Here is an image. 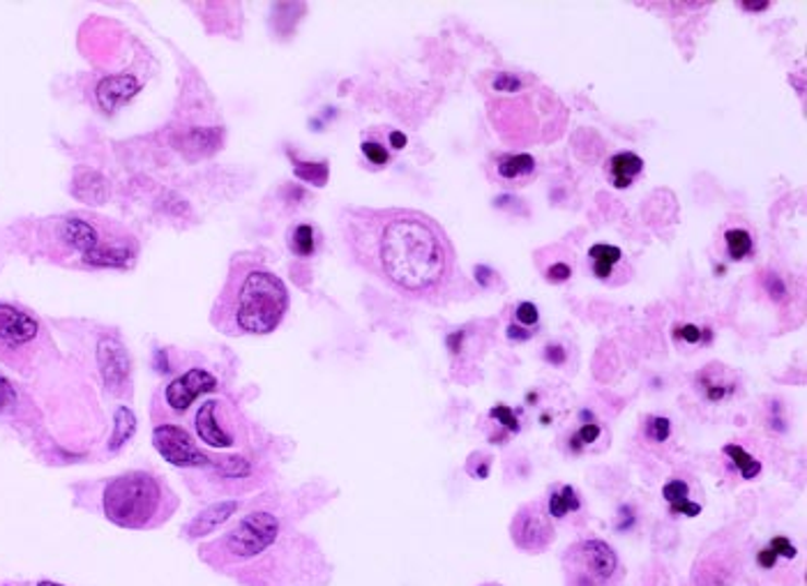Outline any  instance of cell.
<instances>
[{"label": "cell", "mask_w": 807, "mask_h": 586, "mask_svg": "<svg viewBox=\"0 0 807 586\" xmlns=\"http://www.w3.org/2000/svg\"><path fill=\"white\" fill-rule=\"evenodd\" d=\"M508 337L510 339H529V337H533V333H523L521 326H510L508 328Z\"/></svg>", "instance_id": "obj_43"}, {"label": "cell", "mask_w": 807, "mask_h": 586, "mask_svg": "<svg viewBox=\"0 0 807 586\" xmlns=\"http://www.w3.org/2000/svg\"><path fill=\"white\" fill-rule=\"evenodd\" d=\"M14 404H16L14 386H12V383H10L3 374H0V414L8 411V409H12Z\"/></svg>", "instance_id": "obj_32"}, {"label": "cell", "mask_w": 807, "mask_h": 586, "mask_svg": "<svg viewBox=\"0 0 807 586\" xmlns=\"http://www.w3.org/2000/svg\"><path fill=\"white\" fill-rule=\"evenodd\" d=\"M769 548H771L778 557H782V559H794V557H796V548L792 545V540H790V538H784V536L773 538Z\"/></svg>", "instance_id": "obj_35"}, {"label": "cell", "mask_w": 807, "mask_h": 586, "mask_svg": "<svg viewBox=\"0 0 807 586\" xmlns=\"http://www.w3.org/2000/svg\"><path fill=\"white\" fill-rule=\"evenodd\" d=\"M763 287H766V291L771 294L773 300H782L786 296V287H784V282L780 279V275H773V273L766 275Z\"/></svg>", "instance_id": "obj_36"}, {"label": "cell", "mask_w": 807, "mask_h": 586, "mask_svg": "<svg viewBox=\"0 0 807 586\" xmlns=\"http://www.w3.org/2000/svg\"><path fill=\"white\" fill-rule=\"evenodd\" d=\"M510 534L519 550L533 554L547 550L554 540L552 524L538 506H523L510 524Z\"/></svg>", "instance_id": "obj_11"}, {"label": "cell", "mask_w": 807, "mask_h": 586, "mask_svg": "<svg viewBox=\"0 0 807 586\" xmlns=\"http://www.w3.org/2000/svg\"><path fill=\"white\" fill-rule=\"evenodd\" d=\"M492 88L498 91V93H515V91L521 88V79L510 74V72H501L498 76H494Z\"/></svg>", "instance_id": "obj_31"}, {"label": "cell", "mask_w": 807, "mask_h": 586, "mask_svg": "<svg viewBox=\"0 0 807 586\" xmlns=\"http://www.w3.org/2000/svg\"><path fill=\"white\" fill-rule=\"evenodd\" d=\"M180 506L169 485L148 471H128L105 485L103 513L120 529L153 531Z\"/></svg>", "instance_id": "obj_4"}, {"label": "cell", "mask_w": 807, "mask_h": 586, "mask_svg": "<svg viewBox=\"0 0 807 586\" xmlns=\"http://www.w3.org/2000/svg\"><path fill=\"white\" fill-rule=\"evenodd\" d=\"M360 148H362V155H365V157H368V159L372 162V165H376V167L388 165V159H390V155H388L386 146H381V144H376V141H365V144H362Z\"/></svg>", "instance_id": "obj_29"}, {"label": "cell", "mask_w": 807, "mask_h": 586, "mask_svg": "<svg viewBox=\"0 0 807 586\" xmlns=\"http://www.w3.org/2000/svg\"><path fill=\"white\" fill-rule=\"evenodd\" d=\"M134 430H136V418H134V414L128 407L118 409V414H116V428H113V436H111L109 449L111 451H118L120 446H125V443L130 441V436L134 434Z\"/></svg>", "instance_id": "obj_23"}, {"label": "cell", "mask_w": 807, "mask_h": 586, "mask_svg": "<svg viewBox=\"0 0 807 586\" xmlns=\"http://www.w3.org/2000/svg\"><path fill=\"white\" fill-rule=\"evenodd\" d=\"M740 8L748 10V12H763V10L771 8V3H766V0H759V3H750V0H743Z\"/></svg>", "instance_id": "obj_41"}, {"label": "cell", "mask_w": 807, "mask_h": 586, "mask_svg": "<svg viewBox=\"0 0 807 586\" xmlns=\"http://www.w3.org/2000/svg\"><path fill=\"white\" fill-rule=\"evenodd\" d=\"M236 511H238V501H217V503H213V506H208L204 513H198L194 519L188 522L185 538L196 540V538L210 536L213 531H217L221 527V524L229 522Z\"/></svg>", "instance_id": "obj_13"}, {"label": "cell", "mask_w": 807, "mask_h": 586, "mask_svg": "<svg viewBox=\"0 0 807 586\" xmlns=\"http://www.w3.org/2000/svg\"><path fill=\"white\" fill-rule=\"evenodd\" d=\"M56 238L88 268H132L138 256L136 238L105 217H60Z\"/></svg>", "instance_id": "obj_5"}, {"label": "cell", "mask_w": 807, "mask_h": 586, "mask_svg": "<svg viewBox=\"0 0 807 586\" xmlns=\"http://www.w3.org/2000/svg\"><path fill=\"white\" fill-rule=\"evenodd\" d=\"M598 436H600L598 422H583V428L570 439V449L575 453H579L583 446H591L593 441H598Z\"/></svg>", "instance_id": "obj_27"}, {"label": "cell", "mask_w": 807, "mask_h": 586, "mask_svg": "<svg viewBox=\"0 0 807 586\" xmlns=\"http://www.w3.org/2000/svg\"><path fill=\"white\" fill-rule=\"evenodd\" d=\"M37 586H65V584H58V582H49V579H45V582H39Z\"/></svg>", "instance_id": "obj_44"}, {"label": "cell", "mask_w": 807, "mask_h": 586, "mask_svg": "<svg viewBox=\"0 0 807 586\" xmlns=\"http://www.w3.org/2000/svg\"><path fill=\"white\" fill-rule=\"evenodd\" d=\"M573 275V268L568 264H563V261H558V264L550 266L547 271H544V277H547V282H554V285H561V282H568Z\"/></svg>", "instance_id": "obj_34"}, {"label": "cell", "mask_w": 807, "mask_h": 586, "mask_svg": "<svg viewBox=\"0 0 807 586\" xmlns=\"http://www.w3.org/2000/svg\"><path fill=\"white\" fill-rule=\"evenodd\" d=\"M138 93V81L130 74L125 76H107L99 81V86L95 91L97 103L105 111H116L120 105H125L128 99H132Z\"/></svg>", "instance_id": "obj_14"}, {"label": "cell", "mask_w": 807, "mask_h": 586, "mask_svg": "<svg viewBox=\"0 0 807 586\" xmlns=\"http://www.w3.org/2000/svg\"><path fill=\"white\" fill-rule=\"evenodd\" d=\"M496 174L506 180H519V178H529L535 174V157L529 153H510V155H501L496 159Z\"/></svg>", "instance_id": "obj_18"}, {"label": "cell", "mask_w": 807, "mask_h": 586, "mask_svg": "<svg viewBox=\"0 0 807 586\" xmlns=\"http://www.w3.org/2000/svg\"><path fill=\"white\" fill-rule=\"evenodd\" d=\"M296 176L305 183H312L316 188H323L328 183V162H296Z\"/></svg>", "instance_id": "obj_25"}, {"label": "cell", "mask_w": 807, "mask_h": 586, "mask_svg": "<svg viewBox=\"0 0 807 586\" xmlns=\"http://www.w3.org/2000/svg\"><path fill=\"white\" fill-rule=\"evenodd\" d=\"M544 358H547V362H554V366H563L565 351L561 347H547L544 349Z\"/></svg>", "instance_id": "obj_40"}, {"label": "cell", "mask_w": 807, "mask_h": 586, "mask_svg": "<svg viewBox=\"0 0 807 586\" xmlns=\"http://www.w3.org/2000/svg\"><path fill=\"white\" fill-rule=\"evenodd\" d=\"M701 335H703V331H701V328H697V326H692V323H688V326L678 328V337H680L683 342H688V345H697V342H701Z\"/></svg>", "instance_id": "obj_38"}, {"label": "cell", "mask_w": 807, "mask_h": 586, "mask_svg": "<svg viewBox=\"0 0 807 586\" xmlns=\"http://www.w3.org/2000/svg\"><path fill=\"white\" fill-rule=\"evenodd\" d=\"M97 366L113 395L130 393V356L118 337H105L97 347Z\"/></svg>", "instance_id": "obj_12"}, {"label": "cell", "mask_w": 807, "mask_h": 586, "mask_svg": "<svg viewBox=\"0 0 807 586\" xmlns=\"http://www.w3.org/2000/svg\"><path fill=\"white\" fill-rule=\"evenodd\" d=\"M484 586H498V584H484Z\"/></svg>", "instance_id": "obj_45"}, {"label": "cell", "mask_w": 807, "mask_h": 586, "mask_svg": "<svg viewBox=\"0 0 807 586\" xmlns=\"http://www.w3.org/2000/svg\"><path fill=\"white\" fill-rule=\"evenodd\" d=\"M289 550L281 519L268 511H254L240 517L229 531L201 545L198 557L219 575L242 586H291L296 577L285 561Z\"/></svg>", "instance_id": "obj_2"}, {"label": "cell", "mask_w": 807, "mask_h": 586, "mask_svg": "<svg viewBox=\"0 0 807 586\" xmlns=\"http://www.w3.org/2000/svg\"><path fill=\"white\" fill-rule=\"evenodd\" d=\"M643 171V159L637 153H616L607 162V174L612 176V183L616 190H625L633 186V180Z\"/></svg>", "instance_id": "obj_16"}, {"label": "cell", "mask_w": 807, "mask_h": 586, "mask_svg": "<svg viewBox=\"0 0 807 586\" xmlns=\"http://www.w3.org/2000/svg\"><path fill=\"white\" fill-rule=\"evenodd\" d=\"M72 194L79 201H84V204L97 206V204H105V201L109 199L111 188H109V180L103 174H97L93 169H76L74 180H72Z\"/></svg>", "instance_id": "obj_15"}, {"label": "cell", "mask_w": 807, "mask_h": 586, "mask_svg": "<svg viewBox=\"0 0 807 586\" xmlns=\"http://www.w3.org/2000/svg\"><path fill=\"white\" fill-rule=\"evenodd\" d=\"M724 455H730L732 457V462L736 464V469L740 471V476L745 478V480H752V478H757L759 476V471H761V462L759 459H755L748 451H745V449H740V446H736V443H730V446H724Z\"/></svg>", "instance_id": "obj_22"}, {"label": "cell", "mask_w": 807, "mask_h": 586, "mask_svg": "<svg viewBox=\"0 0 807 586\" xmlns=\"http://www.w3.org/2000/svg\"><path fill=\"white\" fill-rule=\"evenodd\" d=\"M289 312V289L273 271L240 256L213 306V326L225 335H270Z\"/></svg>", "instance_id": "obj_3"}, {"label": "cell", "mask_w": 807, "mask_h": 586, "mask_svg": "<svg viewBox=\"0 0 807 586\" xmlns=\"http://www.w3.org/2000/svg\"><path fill=\"white\" fill-rule=\"evenodd\" d=\"M670 511H672V515H685V517H697L699 513H701V506H699V503H695V501H683V503H678V506H670Z\"/></svg>", "instance_id": "obj_37"}, {"label": "cell", "mask_w": 807, "mask_h": 586, "mask_svg": "<svg viewBox=\"0 0 807 586\" xmlns=\"http://www.w3.org/2000/svg\"><path fill=\"white\" fill-rule=\"evenodd\" d=\"M589 259L593 264V275L598 279H607L612 277L614 266L623 259V252L616 246H604V242H598V246L589 250Z\"/></svg>", "instance_id": "obj_19"}, {"label": "cell", "mask_w": 807, "mask_h": 586, "mask_svg": "<svg viewBox=\"0 0 807 586\" xmlns=\"http://www.w3.org/2000/svg\"><path fill=\"white\" fill-rule=\"evenodd\" d=\"M573 511H579V497H577V490L570 488V485H565V488H561V492H554L550 497V517L552 519H561Z\"/></svg>", "instance_id": "obj_21"}, {"label": "cell", "mask_w": 807, "mask_h": 586, "mask_svg": "<svg viewBox=\"0 0 807 586\" xmlns=\"http://www.w3.org/2000/svg\"><path fill=\"white\" fill-rule=\"evenodd\" d=\"M196 436L210 449L225 451L240 446L248 439V422L240 411L225 399H208L194 416Z\"/></svg>", "instance_id": "obj_6"}, {"label": "cell", "mask_w": 807, "mask_h": 586, "mask_svg": "<svg viewBox=\"0 0 807 586\" xmlns=\"http://www.w3.org/2000/svg\"><path fill=\"white\" fill-rule=\"evenodd\" d=\"M153 446L169 464L178 469H210L217 457L208 455L196 446L190 432L171 422H159L153 430Z\"/></svg>", "instance_id": "obj_9"}, {"label": "cell", "mask_w": 807, "mask_h": 586, "mask_svg": "<svg viewBox=\"0 0 807 586\" xmlns=\"http://www.w3.org/2000/svg\"><path fill=\"white\" fill-rule=\"evenodd\" d=\"M697 388H699V393H703L706 399L718 404V402L726 399L734 393L736 383L730 381V379H724L722 366H711V368H706L703 372L697 374Z\"/></svg>", "instance_id": "obj_17"}, {"label": "cell", "mask_w": 807, "mask_h": 586, "mask_svg": "<svg viewBox=\"0 0 807 586\" xmlns=\"http://www.w3.org/2000/svg\"><path fill=\"white\" fill-rule=\"evenodd\" d=\"M492 418H496L503 428H508L510 432H519V420L515 418L513 409L506 407V404H496V407L490 411Z\"/></svg>", "instance_id": "obj_30"}, {"label": "cell", "mask_w": 807, "mask_h": 586, "mask_svg": "<svg viewBox=\"0 0 807 586\" xmlns=\"http://www.w3.org/2000/svg\"><path fill=\"white\" fill-rule=\"evenodd\" d=\"M778 554L771 550V548H763L759 554H757V563L761 565V569L763 571H771V569H775V563H778Z\"/></svg>", "instance_id": "obj_39"}, {"label": "cell", "mask_w": 807, "mask_h": 586, "mask_svg": "<svg viewBox=\"0 0 807 586\" xmlns=\"http://www.w3.org/2000/svg\"><path fill=\"white\" fill-rule=\"evenodd\" d=\"M341 234L356 264L407 298H434L455 273V248L438 222L411 208H347Z\"/></svg>", "instance_id": "obj_1"}, {"label": "cell", "mask_w": 807, "mask_h": 586, "mask_svg": "<svg viewBox=\"0 0 807 586\" xmlns=\"http://www.w3.org/2000/svg\"><path fill=\"white\" fill-rule=\"evenodd\" d=\"M390 144H393V148L401 151L404 146H407V134H401V132H390Z\"/></svg>", "instance_id": "obj_42"}, {"label": "cell", "mask_w": 807, "mask_h": 586, "mask_svg": "<svg viewBox=\"0 0 807 586\" xmlns=\"http://www.w3.org/2000/svg\"><path fill=\"white\" fill-rule=\"evenodd\" d=\"M515 316H517V321L521 323V326H535L538 319H540V312H538V308L533 306V302H521V306L515 312Z\"/></svg>", "instance_id": "obj_33"}, {"label": "cell", "mask_w": 807, "mask_h": 586, "mask_svg": "<svg viewBox=\"0 0 807 586\" xmlns=\"http://www.w3.org/2000/svg\"><path fill=\"white\" fill-rule=\"evenodd\" d=\"M646 436L653 443H664L672 436V422L664 416H651L646 418Z\"/></svg>", "instance_id": "obj_26"}, {"label": "cell", "mask_w": 807, "mask_h": 586, "mask_svg": "<svg viewBox=\"0 0 807 586\" xmlns=\"http://www.w3.org/2000/svg\"><path fill=\"white\" fill-rule=\"evenodd\" d=\"M289 248L296 256L308 259L316 252V231L312 225H298L289 236Z\"/></svg>", "instance_id": "obj_20"}, {"label": "cell", "mask_w": 807, "mask_h": 586, "mask_svg": "<svg viewBox=\"0 0 807 586\" xmlns=\"http://www.w3.org/2000/svg\"><path fill=\"white\" fill-rule=\"evenodd\" d=\"M724 242H726V254H730L732 261L745 259L755 248L752 236L745 229H730L724 234Z\"/></svg>", "instance_id": "obj_24"}, {"label": "cell", "mask_w": 807, "mask_h": 586, "mask_svg": "<svg viewBox=\"0 0 807 586\" xmlns=\"http://www.w3.org/2000/svg\"><path fill=\"white\" fill-rule=\"evenodd\" d=\"M217 391V379L204 368H192L185 374L176 376L169 386L161 391V404L171 416H183L192 404L208 393Z\"/></svg>", "instance_id": "obj_10"}, {"label": "cell", "mask_w": 807, "mask_h": 586, "mask_svg": "<svg viewBox=\"0 0 807 586\" xmlns=\"http://www.w3.org/2000/svg\"><path fill=\"white\" fill-rule=\"evenodd\" d=\"M39 323L26 310H19L10 302H0V360L19 366L24 354L39 339Z\"/></svg>", "instance_id": "obj_8"}, {"label": "cell", "mask_w": 807, "mask_h": 586, "mask_svg": "<svg viewBox=\"0 0 807 586\" xmlns=\"http://www.w3.org/2000/svg\"><path fill=\"white\" fill-rule=\"evenodd\" d=\"M688 494H690V488H688V482H683V480H670L662 488V497L667 499L670 506H678V503L688 501Z\"/></svg>", "instance_id": "obj_28"}, {"label": "cell", "mask_w": 807, "mask_h": 586, "mask_svg": "<svg viewBox=\"0 0 807 586\" xmlns=\"http://www.w3.org/2000/svg\"><path fill=\"white\" fill-rule=\"evenodd\" d=\"M618 571V557L604 540H581L565 554L568 586H607Z\"/></svg>", "instance_id": "obj_7"}]
</instances>
